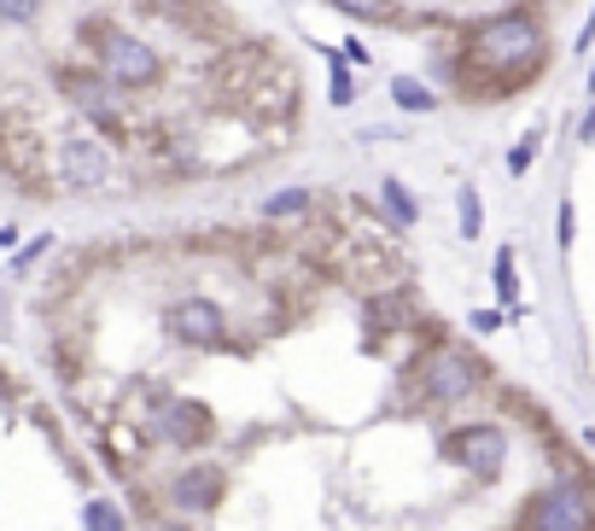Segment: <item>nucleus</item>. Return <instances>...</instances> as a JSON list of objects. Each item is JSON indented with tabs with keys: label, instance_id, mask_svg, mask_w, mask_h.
Here are the masks:
<instances>
[{
	"label": "nucleus",
	"instance_id": "nucleus-1",
	"mask_svg": "<svg viewBox=\"0 0 595 531\" xmlns=\"http://www.w3.org/2000/svg\"><path fill=\"white\" fill-rule=\"evenodd\" d=\"M461 59H467V71H474L479 82H490V99H502V94H520L531 76H543L549 65V35L538 24V12H525V7H508L497 18H485V24H474L461 35Z\"/></svg>",
	"mask_w": 595,
	"mask_h": 531
},
{
	"label": "nucleus",
	"instance_id": "nucleus-2",
	"mask_svg": "<svg viewBox=\"0 0 595 531\" xmlns=\"http://www.w3.org/2000/svg\"><path fill=\"white\" fill-rule=\"evenodd\" d=\"M88 53H94V71L111 82V88L123 94H147L158 88V76H163V59L147 35H135V30H111V24H94L88 30Z\"/></svg>",
	"mask_w": 595,
	"mask_h": 531
},
{
	"label": "nucleus",
	"instance_id": "nucleus-3",
	"mask_svg": "<svg viewBox=\"0 0 595 531\" xmlns=\"http://www.w3.org/2000/svg\"><path fill=\"white\" fill-rule=\"evenodd\" d=\"M485 385V362L474 351H461V344H438L433 357H421V374H415V392L421 403L433 408H456L467 403Z\"/></svg>",
	"mask_w": 595,
	"mask_h": 531
},
{
	"label": "nucleus",
	"instance_id": "nucleus-4",
	"mask_svg": "<svg viewBox=\"0 0 595 531\" xmlns=\"http://www.w3.org/2000/svg\"><path fill=\"white\" fill-rule=\"evenodd\" d=\"M163 333L188 351H222L229 344V310L204 293H188V298H170L163 304Z\"/></svg>",
	"mask_w": 595,
	"mask_h": 531
},
{
	"label": "nucleus",
	"instance_id": "nucleus-5",
	"mask_svg": "<svg viewBox=\"0 0 595 531\" xmlns=\"http://www.w3.org/2000/svg\"><path fill=\"white\" fill-rule=\"evenodd\" d=\"M53 170L65 176V188L88 193V188H106L117 176V158H111V140L94 135V129H76V135H59L53 147Z\"/></svg>",
	"mask_w": 595,
	"mask_h": 531
},
{
	"label": "nucleus",
	"instance_id": "nucleus-6",
	"mask_svg": "<svg viewBox=\"0 0 595 531\" xmlns=\"http://www.w3.org/2000/svg\"><path fill=\"white\" fill-rule=\"evenodd\" d=\"M531 531H595V490L584 479H561L531 497L525 508Z\"/></svg>",
	"mask_w": 595,
	"mask_h": 531
},
{
	"label": "nucleus",
	"instance_id": "nucleus-7",
	"mask_svg": "<svg viewBox=\"0 0 595 531\" xmlns=\"http://www.w3.org/2000/svg\"><path fill=\"white\" fill-rule=\"evenodd\" d=\"M147 433H152V444H170V449H181V456H199V449L216 438V415L199 397H176L170 392L163 408L147 421Z\"/></svg>",
	"mask_w": 595,
	"mask_h": 531
},
{
	"label": "nucleus",
	"instance_id": "nucleus-8",
	"mask_svg": "<svg viewBox=\"0 0 595 531\" xmlns=\"http://www.w3.org/2000/svg\"><path fill=\"white\" fill-rule=\"evenodd\" d=\"M59 88H65V99L88 117V123H99V135L106 140H123L129 135V111H123V88H111L99 71H65L59 76Z\"/></svg>",
	"mask_w": 595,
	"mask_h": 531
},
{
	"label": "nucleus",
	"instance_id": "nucleus-9",
	"mask_svg": "<svg viewBox=\"0 0 595 531\" xmlns=\"http://www.w3.org/2000/svg\"><path fill=\"white\" fill-rule=\"evenodd\" d=\"M438 449H444L449 467H467L474 479H497L502 461H508V433L490 426V421H467V426H456V433H444Z\"/></svg>",
	"mask_w": 595,
	"mask_h": 531
},
{
	"label": "nucleus",
	"instance_id": "nucleus-10",
	"mask_svg": "<svg viewBox=\"0 0 595 531\" xmlns=\"http://www.w3.org/2000/svg\"><path fill=\"white\" fill-rule=\"evenodd\" d=\"M222 497H229V474H222L216 461H188L170 479V502L181 508V514H216Z\"/></svg>",
	"mask_w": 595,
	"mask_h": 531
},
{
	"label": "nucleus",
	"instance_id": "nucleus-11",
	"mask_svg": "<svg viewBox=\"0 0 595 531\" xmlns=\"http://www.w3.org/2000/svg\"><path fill=\"white\" fill-rule=\"evenodd\" d=\"M316 204H321V199H316L310 188H280V193L263 199V222H298V216H310Z\"/></svg>",
	"mask_w": 595,
	"mask_h": 531
},
{
	"label": "nucleus",
	"instance_id": "nucleus-12",
	"mask_svg": "<svg viewBox=\"0 0 595 531\" xmlns=\"http://www.w3.org/2000/svg\"><path fill=\"white\" fill-rule=\"evenodd\" d=\"M380 199H385V211H392V229H415V222H421V204H415V193H408L397 176L380 181Z\"/></svg>",
	"mask_w": 595,
	"mask_h": 531
},
{
	"label": "nucleus",
	"instance_id": "nucleus-13",
	"mask_svg": "<svg viewBox=\"0 0 595 531\" xmlns=\"http://www.w3.org/2000/svg\"><path fill=\"white\" fill-rule=\"evenodd\" d=\"M490 280H497V298L508 304V310L525 316L520 310V275H514V245H502V252H497V269H490Z\"/></svg>",
	"mask_w": 595,
	"mask_h": 531
},
{
	"label": "nucleus",
	"instance_id": "nucleus-14",
	"mask_svg": "<svg viewBox=\"0 0 595 531\" xmlns=\"http://www.w3.org/2000/svg\"><path fill=\"white\" fill-rule=\"evenodd\" d=\"M392 99H397V111H421V117L438 106V94L426 88L421 76H397V82H392Z\"/></svg>",
	"mask_w": 595,
	"mask_h": 531
},
{
	"label": "nucleus",
	"instance_id": "nucleus-15",
	"mask_svg": "<svg viewBox=\"0 0 595 531\" xmlns=\"http://www.w3.org/2000/svg\"><path fill=\"white\" fill-rule=\"evenodd\" d=\"M456 211H461V234H467V240H479V234H485V199H479V188H474V181L461 188Z\"/></svg>",
	"mask_w": 595,
	"mask_h": 531
},
{
	"label": "nucleus",
	"instance_id": "nucleus-16",
	"mask_svg": "<svg viewBox=\"0 0 595 531\" xmlns=\"http://www.w3.org/2000/svg\"><path fill=\"white\" fill-rule=\"evenodd\" d=\"M538 152H543V129H525V135H520V147H508V176L520 181V176L531 170V163H538Z\"/></svg>",
	"mask_w": 595,
	"mask_h": 531
},
{
	"label": "nucleus",
	"instance_id": "nucleus-17",
	"mask_svg": "<svg viewBox=\"0 0 595 531\" xmlns=\"http://www.w3.org/2000/svg\"><path fill=\"white\" fill-rule=\"evenodd\" d=\"M82 525H88V531H129V525H123V514H117V502H111V497H94L88 508H82Z\"/></svg>",
	"mask_w": 595,
	"mask_h": 531
},
{
	"label": "nucleus",
	"instance_id": "nucleus-18",
	"mask_svg": "<svg viewBox=\"0 0 595 531\" xmlns=\"http://www.w3.org/2000/svg\"><path fill=\"white\" fill-rule=\"evenodd\" d=\"M327 7H339L344 18H362V24H374V18H397L392 0H327Z\"/></svg>",
	"mask_w": 595,
	"mask_h": 531
},
{
	"label": "nucleus",
	"instance_id": "nucleus-19",
	"mask_svg": "<svg viewBox=\"0 0 595 531\" xmlns=\"http://www.w3.org/2000/svg\"><path fill=\"white\" fill-rule=\"evenodd\" d=\"M327 65H333V88H327V99H333V106H351V99H357V76H351V65H344L339 53H327Z\"/></svg>",
	"mask_w": 595,
	"mask_h": 531
},
{
	"label": "nucleus",
	"instance_id": "nucleus-20",
	"mask_svg": "<svg viewBox=\"0 0 595 531\" xmlns=\"http://www.w3.org/2000/svg\"><path fill=\"white\" fill-rule=\"evenodd\" d=\"M41 18V0H0V24H12V30H24Z\"/></svg>",
	"mask_w": 595,
	"mask_h": 531
},
{
	"label": "nucleus",
	"instance_id": "nucleus-21",
	"mask_svg": "<svg viewBox=\"0 0 595 531\" xmlns=\"http://www.w3.org/2000/svg\"><path fill=\"white\" fill-rule=\"evenodd\" d=\"M572 240H578V211H572V199H561V211H555V245H561V252H572Z\"/></svg>",
	"mask_w": 595,
	"mask_h": 531
},
{
	"label": "nucleus",
	"instance_id": "nucleus-22",
	"mask_svg": "<svg viewBox=\"0 0 595 531\" xmlns=\"http://www.w3.org/2000/svg\"><path fill=\"white\" fill-rule=\"evenodd\" d=\"M53 252V234H41V240H30V245H18V257H12V275H24L35 257H47Z\"/></svg>",
	"mask_w": 595,
	"mask_h": 531
},
{
	"label": "nucleus",
	"instance_id": "nucleus-23",
	"mask_svg": "<svg viewBox=\"0 0 595 531\" xmlns=\"http://www.w3.org/2000/svg\"><path fill=\"white\" fill-rule=\"evenodd\" d=\"M467 321H474V333H497V327L508 321V310H474Z\"/></svg>",
	"mask_w": 595,
	"mask_h": 531
},
{
	"label": "nucleus",
	"instance_id": "nucleus-24",
	"mask_svg": "<svg viewBox=\"0 0 595 531\" xmlns=\"http://www.w3.org/2000/svg\"><path fill=\"white\" fill-rule=\"evenodd\" d=\"M572 47H578V53H589V47H595V7H589V18H584V35L572 41Z\"/></svg>",
	"mask_w": 595,
	"mask_h": 531
},
{
	"label": "nucleus",
	"instance_id": "nucleus-25",
	"mask_svg": "<svg viewBox=\"0 0 595 531\" xmlns=\"http://www.w3.org/2000/svg\"><path fill=\"white\" fill-rule=\"evenodd\" d=\"M344 59H351V65H374V53H368L362 41H351V47H344Z\"/></svg>",
	"mask_w": 595,
	"mask_h": 531
},
{
	"label": "nucleus",
	"instance_id": "nucleus-26",
	"mask_svg": "<svg viewBox=\"0 0 595 531\" xmlns=\"http://www.w3.org/2000/svg\"><path fill=\"white\" fill-rule=\"evenodd\" d=\"M578 140H584V147L595 140V99H589V111H584V123H578Z\"/></svg>",
	"mask_w": 595,
	"mask_h": 531
},
{
	"label": "nucleus",
	"instance_id": "nucleus-27",
	"mask_svg": "<svg viewBox=\"0 0 595 531\" xmlns=\"http://www.w3.org/2000/svg\"><path fill=\"white\" fill-rule=\"evenodd\" d=\"M7 245H18V229H0V252H7Z\"/></svg>",
	"mask_w": 595,
	"mask_h": 531
},
{
	"label": "nucleus",
	"instance_id": "nucleus-28",
	"mask_svg": "<svg viewBox=\"0 0 595 531\" xmlns=\"http://www.w3.org/2000/svg\"><path fill=\"white\" fill-rule=\"evenodd\" d=\"M158 531H193V525H188V520H176V525H158Z\"/></svg>",
	"mask_w": 595,
	"mask_h": 531
},
{
	"label": "nucleus",
	"instance_id": "nucleus-29",
	"mask_svg": "<svg viewBox=\"0 0 595 531\" xmlns=\"http://www.w3.org/2000/svg\"><path fill=\"white\" fill-rule=\"evenodd\" d=\"M584 88H589V99H595V65H589V82H584Z\"/></svg>",
	"mask_w": 595,
	"mask_h": 531
}]
</instances>
